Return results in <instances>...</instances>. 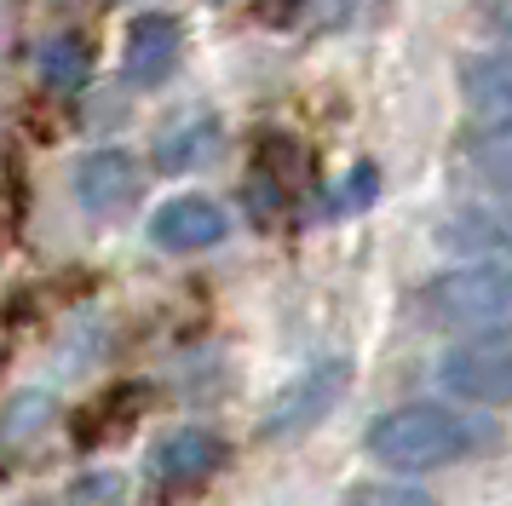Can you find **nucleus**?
I'll return each instance as SVG.
<instances>
[{"label": "nucleus", "mask_w": 512, "mask_h": 506, "mask_svg": "<svg viewBox=\"0 0 512 506\" xmlns=\"http://www.w3.org/2000/svg\"><path fill=\"white\" fill-rule=\"evenodd\" d=\"M438 386L478 409H507L512 403V340L507 334H478V340L449 345L438 357Z\"/></svg>", "instance_id": "nucleus-3"}, {"label": "nucleus", "mask_w": 512, "mask_h": 506, "mask_svg": "<svg viewBox=\"0 0 512 506\" xmlns=\"http://www.w3.org/2000/svg\"><path fill=\"white\" fill-rule=\"evenodd\" d=\"M225 207L208 202V196H173V202L156 207L150 219V242L167 253H202L213 242H225Z\"/></svg>", "instance_id": "nucleus-7"}, {"label": "nucleus", "mask_w": 512, "mask_h": 506, "mask_svg": "<svg viewBox=\"0 0 512 506\" xmlns=\"http://www.w3.org/2000/svg\"><path fill=\"white\" fill-rule=\"evenodd\" d=\"M208 150H213V121L208 115H196V121L167 127V133L156 138V167H162V173H190Z\"/></svg>", "instance_id": "nucleus-13"}, {"label": "nucleus", "mask_w": 512, "mask_h": 506, "mask_svg": "<svg viewBox=\"0 0 512 506\" xmlns=\"http://www.w3.org/2000/svg\"><path fill=\"white\" fill-rule=\"evenodd\" d=\"M35 64H41V81L47 87L75 92V87H87V75H93V46L81 41V35H52Z\"/></svg>", "instance_id": "nucleus-12"}, {"label": "nucleus", "mask_w": 512, "mask_h": 506, "mask_svg": "<svg viewBox=\"0 0 512 506\" xmlns=\"http://www.w3.org/2000/svg\"><path fill=\"white\" fill-rule=\"evenodd\" d=\"M443 242L455 253H466V259H478V265L512 271V219L501 207H478V213L449 219V225H443Z\"/></svg>", "instance_id": "nucleus-9"}, {"label": "nucleus", "mask_w": 512, "mask_h": 506, "mask_svg": "<svg viewBox=\"0 0 512 506\" xmlns=\"http://www.w3.org/2000/svg\"><path fill=\"white\" fill-rule=\"evenodd\" d=\"M484 443H489V426L478 414L443 409V403L386 409L369 426V437H363V449L380 466H392V472H438V466H455V460H466Z\"/></svg>", "instance_id": "nucleus-1"}, {"label": "nucleus", "mask_w": 512, "mask_h": 506, "mask_svg": "<svg viewBox=\"0 0 512 506\" xmlns=\"http://www.w3.org/2000/svg\"><path fill=\"white\" fill-rule=\"evenodd\" d=\"M461 92L478 121H512V52H472L461 64Z\"/></svg>", "instance_id": "nucleus-10"}, {"label": "nucleus", "mask_w": 512, "mask_h": 506, "mask_svg": "<svg viewBox=\"0 0 512 506\" xmlns=\"http://www.w3.org/2000/svg\"><path fill=\"white\" fill-rule=\"evenodd\" d=\"M300 6H305V0H259V18H265V23H294Z\"/></svg>", "instance_id": "nucleus-15"}, {"label": "nucleus", "mask_w": 512, "mask_h": 506, "mask_svg": "<svg viewBox=\"0 0 512 506\" xmlns=\"http://www.w3.org/2000/svg\"><path fill=\"white\" fill-rule=\"evenodd\" d=\"M139 190H144V173L127 150H93V156L75 161V202L87 207V213H98V219L133 207Z\"/></svg>", "instance_id": "nucleus-5"}, {"label": "nucleus", "mask_w": 512, "mask_h": 506, "mask_svg": "<svg viewBox=\"0 0 512 506\" xmlns=\"http://www.w3.org/2000/svg\"><path fill=\"white\" fill-rule=\"evenodd\" d=\"M420 322L438 328V334H512V271L501 265H461V271H443L420 288Z\"/></svg>", "instance_id": "nucleus-2"}, {"label": "nucleus", "mask_w": 512, "mask_h": 506, "mask_svg": "<svg viewBox=\"0 0 512 506\" xmlns=\"http://www.w3.org/2000/svg\"><path fill=\"white\" fill-rule=\"evenodd\" d=\"M489 23H495V29L512 41V0H495V6H489Z\"/></svg>", "instance_id": "nucleus-16"}, {"label": "nucleus", "mask_w": 512, "mask_h": 506, "mask_svg": "<svg viewBox=\"0 0 512 506\" xmlns=\"http://www.w3.org/2000/svg\"><path fill=\"white\" fill-rule=\"evenodd\" d=\"M461 156L489 190H507L512 196V121H478V127L466 133Z\"/></svg>", "instance_id": "nucleus-11"}, {"label": "nucleus", "mask_w": 512, "mask_h": 506, "mask_svg": "<svg viewBox=\"0 0 512 506\" xmlns=\"http://www.w3.org/2000/svg\"><path fill=\"white\" fill-rule=\"evenodd\" d=\"M346 380H351V368L340 363V357H328V363L294 374V380L271 397V409H265V420H259V432L265 437H294V432H305V426H317V420L340 403Z\"/></svg>", "instance_id": "nucleus-4"}, {"label": "nucleus", "mask_w": 512, "mask_h": 506, "mask_svg": "<svg viewBox=\"0 0 512 506\" xmlns=\"http://www.w3.org/2000/svg\"><path fill=\"white\" fill-rule=\"evenodd\" d=\"M340 506H438V495L420 483H357Z\"/></svg>", "instance_id": "nucleus-14"}, {"label": "nucleus", "mask_w": 512, "mask_h": 506, "mask_svg": "<svg viewBox=\"0 0 512 506\" xmlns=\"http://www.w3.org/2000/svg\"><path fill=\"white\" fill-rule=\"evenodd\" d=\"M225 466V443L202 426H185V432H167L156 449H150V478L156 483H202Z\"/></svg>", "instance_id": "nucleus-8"}, {"label": "nucleus", "mask_w": 512, "mask_h": 506, "mask_svg": "<svg viewBox=\"0 0 512 506\" xmlns=\"http://www.w3.org/2000/svg\"><path fill=\"white\" fill-rule=\"evenodd\" d=\"M179 18H167V12H139V18L127 23V41H121V69H127V81L133 87H162L173 64H179Z\"/></svg>", "instance_id": "nucleus-6"}]
</instances>
